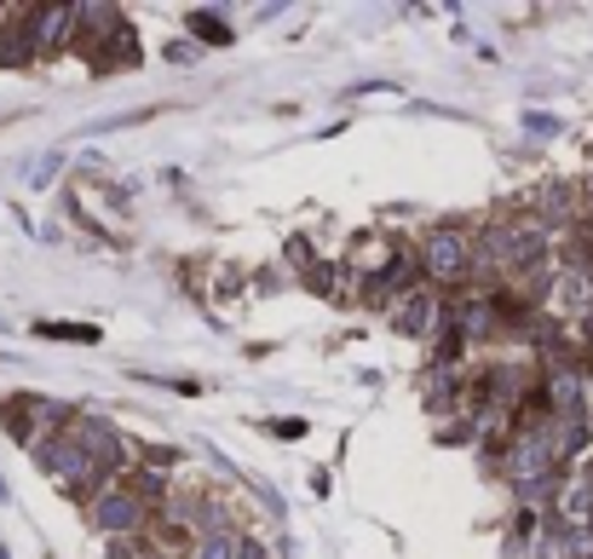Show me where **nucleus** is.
Segmentation results:
<instances>
[{
	"mask_svg": "<svg viewBox=\"0 0 593 559\" xmlns=\"http://www.w3.org/2000/svg\"><path fill=\"white\" fill-rule=\"evenodd\" d=\"M69 23H75V12H46V18H41V41H46V46H53V41H64V30H69Z\"/></svg>",
	"mask_w": 593,
	"mask_h": 559,
	"instance_id": "7",
	"label": "nucleus"
},
{
	"mask_svg": "<svg viewBox=\"0 0 593 559\" xmlns=\"http://www.w3.org/2000/svg\"><path fill=\"white\" fill-rule=\"evenodd\" d=\"M553 300H559V312H582V300H587V283H582V277H564V283L553 289Z\"/></svg>",
	"mask_w": 593,
	"mask_h": 559,
	"instance_id": "6",
	"label": "nucleus"
},
{
	"mask_svg": "<svg viewBox=\"0 0 593 559\" xmlns=\"http://www.w3.org/2000/svg\"><path fill=\"white\" fill-rule=\"evenodd\" d=\"M496 254H502V260H513V266H525V260H536V254H541V237L536 232H502Z\"/></svg>",
	"mask_w": 593,
	"mask_h": 559,
	"instance_id": "4",
	"label": "nucleus"
},
{
	"mask_svg": "<svg viewBox=\"0 0 593 559\" xmlns=\"http://www.w3.org/2000/svg\"><path fill=\"white\" fill-rule=\"evenodd\" d=\"M202 559H237V537H219L214 530V537L202 542Z\"/></svg>",
	"mask_w": 593,
	"mask_h": 559,
	"instance_id": "8",
	"label": "nucleus"
},
{
	"mask_svg": "<svg viewBox=\"0 0 593 559\" xmlns=\"http://www.w3.org/2000/svg\"><path fill=\"white\" fill-rule=\"evenodd\" d=\"M191 23H196V35H202V41H230V30H225L219 18H208V12H196Z\"/></svg>",
	"mask_w": 593,
	"mask_h": 559,
	"instance_id": "9",
	"label": "nucleus"
},
{
	"mask_svg": "<svg viewBox=\"0 0 593 559\" xmlns=\"http://www.w3.org/2000/svg\"><path fill=\"white\" fill-rule=\"evenodd\" d=\"M98 525L105 530H133L139 525V502L133 496H105L98 502Z\"/></svg>",
	"mask_w": 593,
	"mask_h": 559,
	"instance_id": "3",
	"label": "nucleus"
},
{
	"mask_svg": "<svg viewBox=\"0 0 593 559\" xmlns=\"http://www.w3.org/2000/svg\"><path fill=\"white\" fill-rule=\"evenodd\" d=\"M548 462H553L548 439H525L519 450H513V473H519V479H536V473H548Z\"/></svg>",
	"mask_w": 593,
	"mask_h": 559,
	"instance_id": "2",
	"label": "nucleus"
},
{
	"mask_svg": "<svg viewBox=\"0 0 593 559\" xmlns=\"http://www.w3.org/2000/svg\"><path fill=\"white\" fill-rule=\"evenodd\" d=\"M587 196H593V185H587Z\"/></svg>",
	"mask_w": 593,
	"mask_h": 559,
	"instance_id": "10",
	"label": "nucleus"
},
{
	"mask_svg": "<svg viewBox=\"0 0 593 559\" xmlns=\"http://www.w3.org/2000/svg\"><path fill=\"white\" fill-rule=\"evenodd\" d=\"M427 323H432V294H409L403 312H398V329H403V335H421Z\"/></svg>",
	"mask_w": 593,
	"mask_h": 559,
	"instance_id": "5",
	"label": "nucleus"
},
{
	"mask_svg": "<svg viewBox=\"0 0 593 559\" xmlns=\"http://www.w3.org/2000/svg\"><path fill=\"white\" fill-rule=\"evenodd\" d=\"M427 271L432 277H461V271H467V243H461L455 232H438L427 243Z\"/></svg>",
	"mask_w": 593,
	"mask_h": 559,
	"instance_id": "1",
	"label": "nucleus"
}]
</instances>
